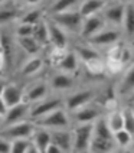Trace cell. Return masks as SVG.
Here are the masks:
<instances>
[{
  "mask_svg": "<svg viewBox=\"0 0 134 153\" xmlns=\"http://www.w3.org/2000/svg\"><path fill=\"white\" fill-rule=\"evenodd\" d=\"M128 105H131V107H133V110H134V104H128Z\"/></svg>",
  "mask_w": 134,
  "mask_h": 153,
  "instance_id": "cell-53",
  "label": "cell"
},
{
  "mask_svg": "<svg viewBox=\"0 0 134 153\" xmlns=\"http://www.w3.org/2000/svg\"><path fill=\"white\" fill-rule=\"evenodd\" d=\"M105 120H107V124L111 128V131H118L121 128H124V120H123V110L121 107H117L114 110L105 113Z\"/></svg>",
  "mask_w": 134,
  "mask_h": 153,
  "instance_id": "cell-30",
  "label": "cell"
},
{
  "mask_svg": "<svg viewBox=\"0 0 134 153\" xmlns=\"http://www.w3.org/2000/svg\"><path fill=\"white\" fill-rule=\"evenodd\" d=\"M30 142L41 153H45V150L48 149V146L52 143V140H50V130L36 126L33 134L30 137Z\"/></svg>",
  "mask_w": 134,
  "mask_h": 153,
  "instance_id": "cell-23",
  "label": "cell"
},
{
  "mask_svg": "<svg viewBox=\"0 0 134 153\" xmlns=\"http://www.w3.org/2000/svg\"><path fill=\"white\" fill-rule=\"evenodd\" d=\"M43 0H20V4L25 6V9L29 7H39Z\"/></svg>",
  "mask_w": 134,
  "mask_h": 153,
  "instance_id": "cell-38",
  "label": "cell"
},
{
  "mask_svg": "<svg viewBox=\"0 0 134 153\" xmlns=\"http://www.w3.org/2000/svg\"><path fill=\"white\" fill-rule=\"evenodd\" d=\"M105 3L102 0H82L81 4L78 6V12L82 17H88L92 15H98L102 12Z\"/></svg>",
  "mask_w": 134,
  "mask_h": 153,
  "instance_id": "cell-28",
  "label": "cell"
},
{
  "mask_svg": "<svg viewBox=\"0 0 134 153\" xmlns=\"http://www.w3.org/2000/svg\"><path fill=\"white\" fill-rule=\"evenodd\" d=\"M48 17L53 23H56L61 29H64L69 36H74L75 35L76 38H78L79 30H81V26H82V20H84V17L81 16V13L78 12V9L61 12V13H56V15H50Z\"/></svg>",
  "mask_w": 134,
  "mask_h": 153,
  "instance_id": "cell-2",
  "label": "cell"
},
{
  "mask_svg": "<svg viewBox=\"0 0 134 153\" xmlns=\"http://www.w3.org/2000/svg\"><path fill=\"white\" fill-rule=\"evenodd\" d=\"M16 45L19 46V49L22 52H25L26 55L29 56H35V55H39L41 51L43 48L39 43L35 41L32 36H26V38H15Z\"/></svg>",
  "mask_w": 134,
  "mask_h": 153,
  "instance_id": "cell-26",
  "label": "cell"
},
{
  "mask_svg": "<svg viewBox=\"0 0 134 153\" xmlns=\"http://www.w3.org/2000/svg\"><path fill=\"white\" fill-rule=\"evenodd\" d=\"M10 145L12 142L0 136V153H10Z\"/></svg>",
  "mask_w": 134,
  "mask_h": 153,
  "instance_id": "cell-37",
  "label": "cell"
},
{
  "mask_svg": "<svg viewBox=\"0 0 134 153\" xmlns=\"http://www.w3.org/2000/svg\"><path fill=\"white\" fill-rule=\"evenodd\" d=\"M35 128H36L35 123L27 119L23 121H19V123H13V124L0 127V136L10 142L19 140V139H30Z\"/></svg>",
  "mask_w": 134,
  "mask_h": 153,
  "instance_id": "cell-7",
  "label": "cell"
},
{
  "mask_svg": "<svg viewBox=\"0 0 134 153\" xmlns=\"http://www.w3.org/2000/svg\"><path fill=\"white\" fill-rule=\"evenodd\" d=\"M32 30H33V26L27 25V23H22V22H16L15 23V30H13V36L15 38L32 36Z\"/></svg>",
  "mask_w": 134,
  "mask_h": 153,
  "instance_id": "cell-36",
  "label": "cell"
},
{
  "mask_svg": "<svg viewBox=\"0 0 134 153\" xmlns=\"http://www.w3.org/2000/svg\"><path fill=\"white\" fill-rule=\"evenodd\" d=\"M82 0H53L49 4V7L46 9V16L50 15H56L61 12H67V10H74L78 9Z\"/></svg>",
  "mask_w": 134,
  "mask_h": 153,
  "instance_id": "cell-25",
  "label": "cell"
},
{
  "mask_svg": "<svg viewBox=\"0 0 134 153\" xmlns=\"http://www.w3.org/2000/svg\"><path fill=\"white\" fill-rule=\"evenodd\" d=\"M121 30L124 35V41L134 39V3H127L124 9V17L121 23Z\"/></svg>",
  "mask_w": 134,
  "mask_h": 153,
  "instance_id": "cell-22",
  "label": "cell"
},
{
  "mask_svg": "<svg viewBox=\"0 0 134 153\" xmlns=\"http://www.w3.org/2000/svg\"><path fill=\"white\" fill-rule=\"evenodd\" d=\"M133 3H134V0H133Z\"/></svg>",
  "mask_w": 134,
  "mask_h": 153,
  "instance_id": "cell-54",
  "label": "cell"
},
{
  "mask_svg": "<svg viewBox=\"0 0 134 153\" xmlns=\"http://www.w3.org/2000/svg\"><path fill=\"white\" fill-rule=\"evenodd\" d=\"M121 153H134V150L130 149V147H127V149H121Z\"/></svg>",
  "mask_w": 134,
  "mask_h": 153,
  "instance_id": "cell-45",
  "label": "cell"
},
{
  "mask_svg": "<svg viewBox=\"0 0 134 153\" xmlns=\"http://www.w3.org/2000/svg\"><path fill=\"white\" fill-rule=\"evenodd\" d=\"M27 153H41V152H39V150H38V149H36V147H35V146L32 145L30 147H29V150H27Z\"/></svg>",
  "mask_w": 134,
  "mask_h": 153,
  "instance_id": "cell-43",
  "label": "cell"
},
{
  "mask_svg": "<svg viewBox=\"0 0 134 153\" xmlns=\"http://www.w3.org/2000/svg\"><path fill=\"white\" fill-rule=\"evenodd\" d=\"M72 51L75 52L76 56L79 58L81 65L85 64V62H88V61H92V59H97V58H102V56H104V55L101 53V51H98L97 48L91 46L90 43L84 42V41L75 43V45L72 46Z\"/></svg>",
  "mask_w": 134,
  "mask_h": 153,
  "instance_id": "cell-20",
  "label": "cell"
},
{
  "mask_svg": "<svg viewBox=\"0 0 134 153\" xmlns=\"http://www.w3.org/2000/svg\"><path fill=\"white\" fill-rule=\"evenodd\" d=\"M0 74H4V65H3V56L0 52Z\"/></svg>",
  "mask_w": 134,
  "mask_h": 153,
  "instance_id": "cell-42",
  "label": "cell"
},
{
  "mask_svg": "<svg viewBox=\"0 0 134 153\" xmlns=\"http://www.w3.org/2000/svg\"><path fill=\"white\" fill-rule=\"evenodd\" d=\"M105 26H107V23H105V20H104V17H102L101 13L84 17L81 30H79V35H78V39L85 42L90 38H92L95 33H98L100 30H102Z\"/></svg>",
  "mask_w": 134,
  "mask_h": 153,
  "instance_id": "cell-11",
  "label": "cell"
},
{
  "mask_svg": "<svg viewBox=\"0 0 134 153\" xmlns=\"http://www.w3.org/2000/svg\"><path fill=\"white\" fill-rule=\"evenodd\" d=\"M1 123H3V119L0 117V127H1Z\"/></svg>",
  "mask_w": 134,
  "mask_h": 153,
  "instance_id": "cell-52",
  "label": "cell"
},
{
  "mask_svg": "<svg viewBox=\"0 0 134 153\" xmlns=\"http://www.w3.org/2000/svg\"><path fill=\"white\" fill-rule=\"evenodd\" d=\"M121 110H123L124 128H126L130 134L134 136V110H133V107L128 105V104H124V105L121 107Z\"/></svg>",
  "mask_w": 134,
  "mask_h": 153,
  "instance_id": "cell-34",
  "label": "cell"
},
{
  "mask_svg": "<svg viewBox=\"0 0 134 153\" xmlns=\"http://www.w3.org/2000/svg\"><path fill=\"white\" fill-rule=\"evenodd\" d=\"M115 149L118 147L114 143V139H102V137L92 136L88 153H113Z\"/></svg>",
  "mask_w": 134,
  "mask_h": 153,
  "instance_id": "cell-24",
  "label": "cell"
},
{
  "mask_svg": "<svg viewBox=\"0 0 134 153\" xmlns=\"http://www.w3.org/2000/svg\"><path fill=\"white\" fill-rule=\"evenodd\" d=\"M124 9H126V4L120 3V1H111V3H107L101 15L104 17L107 26H113V27H118L121 29V23H123V17H124Z\"/></svg>",
  "mask_w": 134,
  "mask_h": 153,
  "instance_id": "cell-12",
  "label": "cell"
},
{
  "mask_svg": "<svg viewBox=\"0 0 134 153\" xmlns=\"http://www.w3.org/2000/svg\"><path fill=\"white\" fill-rule=\"evenodd\" d=\"M32 38H33L42 48L49 46V32H48V25H46V17L33 26Z\"/></svg>",
  "mask_w": 134,
  "mask_h": 153,
  "instance_id": "cell-29",
  "label": "cell"
},
{
  "mask_svg": "<svg viewBox=\"0 0 134 153\" xmlns=\"http://www.w3.org/2000/svg\"><path fill=\"white\" fill-rule=\"evenodd\" d=\"M82 67L91 76H101L105 74V59H104V56L88 61V62L82 64Z\"/></svg>",
  "mask_w": 134,
  "mask_h": 153,
  "instance_id": "cell-31",
  "label": "cell"
},
{
  "mask_svg": "<svg viewBox=\"0 0 134 153\" xmlns=\"http://www.w3.org/2000/svg\"><path fill=\"white\" fill-rule=\"evenodd\" d=\"M127 43L130 45V48L133 49V52H134V39H131V41H127Z\"/></svg>",
  "mask_w": 134,
  "mask_h": 153,
  "instance_id": "cell-46",
  "label": "cell"
},
{
  "mask_svg": "<svg viewBox=\"0 0 134 153\" xmlns=\"http://www.w3.org/2000/svg\"><path fill=\"white\" fill-rule=\"evenodd\" d=\"M117 1H120V3H123V4H127V3H131L133 0H117Z\"/></svg>",
  "mask_w": 134,
  "mask_h": 153,
  "instance_id": "cell-47",
  "label": "cell"
},
{
  "mask_svg": "<svg viewBox=\"0 0 134 153\" xmlns=\"http://www.w3.org/2000/svg\"><path fill=\"white\" fill-rule=\"evenodd\" d=\"M115 97L118 100L124 101L128 95H131L134 93V61L127 67L118 78L115 88H114Z\"/></svg>",
  "mask_w": 134,
  "mask_h": 153,
  "instance_id": "cell-10",
  "label": "cell"
},
{
  "mask_svg": "<svg viewBox=\"0 0 134 153\" xmlns=\"http://www.w3.org/2000/svg\"><path fill=\"white\" fill-rule=\"evenodd\" d=\"M4 85H6V82L0 79V97H1V93H3V90H4Z\"/></svg>",
  "mask_w": 134,
  "mask_h": 153,
  "instance_id": "cell-44",
  "label": "cell"
},
{
  "mask_svg": "<svg viewBox=\"0 0 134 153\" xmlns=\"http://www.w3.org/2000/svg\"><path fill=\"white\" fill-rule=\"evenodd\" d=\"M7 105H6V102L3 101V98H1V97H0V117H1V119H3V117H4V114H6V113H7Z\"/></svg>",
  "mask_w": 134,
  "mask_h": 153,
  "instance_id": "cell-39",
  "label": "cell"
},
{
  "mask_svg": "<svg viewBox=\"0 0 134 153\" xmlns=\"http://www.w3.org/2000/svg\"><path fill=\"white\" fill-rule=\"evenodd\" d=\"M124 104H134V93L131 95H128L126 100H124Z\"/></svg>",
  "mask_w": 134,
  "mask_h": 153,
  "instance_id": "cell-41",
  "label": "cell"
},
{
  "mask_svg": "<svg viewBox=\"0 0 134 153\" xmlns=\"http://www.w3.org/2000/svg\"><path fill=\"white\" fill-rule=\"evenodd\" d=\"M124 41V35L123 30L118 27H113V26H105L102 30H100L98 33H95L92 38H90L88 41H85L87 43H90L91 46L97 48L98 51L101 49H108L113 45Z\"/></svg>",
  "mask_w": 134,
  "mask_h": 153,
  "instance_id": "cell-4",
  "label": "cell"
},
{
  "mask_svg": "<svg viewBox=\"0 0 134 153\" xmlns=\"http://www.w3.org/2000/svg\"><path fill=\"white\" fill-rule=\"evenodd\" d=\"M113 153H121V149H115V150H114Z\"/></svg>",
  "mask_w": 134,
  "mask_h": 153,
  "instance_id": "cell-50",
  "label": "cell"
},
{
  "mask_svg": "<svg viewBox=\"0 0 134 153\" xmlns=\"http://www.w3.org/2000/svg\"><path fill=\"white\" fill-rule=\"evenodd\" d=\"M113 139H114V143L118 149H127V147L131 146L133 134H130L126 128H121V130L113 133Z\"/></svg>",
  "mask_w": 134,
  "mask_h": 153,
  "instance_id": "cell-32",
  "label": "cell"
},
{
  "mask_svg": "<svg viewBox=\"0 0 134 153\" xmlns=\"http://www.w3.org/2000/svg\"><path fill=\"white\" fill-rule=\"evenodd\" d=\"M23 10L25 7L16 1L9 0L6 3H3L0 6V27H6L12 23H16L22 16Z\"/></svg>",
  "mask_w": 134,
  "mask_h": 153,
  "instance_id": "cell-13",
  "label": "cell"
},
{
  "mask_svg": "<svg viewBox=\"0 0 134 153\" xmlns=\"http://www.w3.org/2000/svg\"><path fill=\"white\" fill-rule=\"evenodd\" d=\"M32 146L30 139H19L13 140L10 145V153H27L29 147Z\"/></svg>",
  "mask_w": 134,
  "mask_h": 153,
  "instance_id": "cell-35",
  "label": "cell"
},
{
  "mask_svg": "<svg viewBox=\"0 0 134 153\" xmlns=\"http://www.w3.org/2000/svg\"><path fill=\"white\" fill-rule=\"evenodd\" d=\"M74 153H88L94 136V123L92 124H74Z\"/></svg>",
  "mask_w": 134,
  "mask_h": 153,
  "instance_id": "cell-9",
  "label": "cell"
},
{
  "mask_svg": "<svg viewBox=\"0 0 134 153\" xmlns=\"http://www.w3.org/2000/svg\"><path fill=\"white\" fill-rule=\"evenodd\" d=\"M130 149H133V150H134V136H133V142H131V146H130Z\"/></svg>",
  "mask_w": 134,
  "mask_h": 153,
  "instance_id": "cell-49",
  "label": "cell"
},
{
  "mask_svg": "<svg viewBox=\"0 0 134 153\" xmlns=\"http://www.w3.org/2000/svg\"><path fill=\"white\" fill-rule=\"evenodd\" d=\"M46 17V10H43L41 7H29L25 9L20 19L17 22H22V23H27L30 26H35L36 23H39L41 20H43Z\"/></svg>",
  "mask_w": 134,
  "mask_h": 153,
  "instance_id": "cell-27",
  "label": "cell"
},
{
  "mask_svg": "<svg viewBox=\"0 0 134 153\" xmlns=\"http://www.w3.org/2000/svg\"><path fill=\"white\" fill-rule=\"evenodd\" d=\"M102 1H104V3L107 4V3H111V1H115V0H102Z\"/></svg>",
  "mask_w": 134,
  "mask_h": 153,
  "instance_id": "cell-48",
  "label": "cell"
},
{
  "mask_svg": "<svg viewBox=\"0 0 134 153\" xmlns=\"http://www.w3.org/2000/svg\"><path fill=\"white\" fill-rule=\"evenodd\" d=\"M50 93L49 84L48 79H38L33 81L30 85L25 87V95H23V101H26L27 104H33V102L43 100L45 97H48Z\"/></svg>",
  "mask_w": 134,
  "mask_h": 153,
  "instance_id": "cell-14",
  "label": "cell"
},
{
  "mask_svg": "<svg viewBox=\"0 0 134 153\" xmlns=\"http://www.w3.org/2000/svg\"><path fill=\"white\" fill-rule=\"evenodd\" d=\"M48 84H49L50 93L65 95L67 93L72 91L74 88L78 87V81H76V75H71V74H67V72H62V71L56 69L49 76Z\"/></svg>",
  "mask_w": 134,
  "mask_h": 153,
  "instance_id": "cell-8",
  "label": "cell"
},
{
  "mask_svg": "<svg viewBox=\"0 0 134 153\" xmlns=\"http://www.w3.org/2000/svg\"><path fill=\"white\" fill-rule=\"evenodd\" d=\"M6 1H9V0H0V6H1L3 3H6Z\"/></svg>",
  "mask_w": 134,
  "mask_h": 153,
  "instance_id": "cell-51",
  "label": "cell"
},
{
  "mask_svg": "<svg viewBox=\"0 0 134 153\" xmlns=\"http://www.w3.org/2000/svg\"><path fill=\"white\" fill-rule=\"evenodd\" d=\"M46 25L49 32V46L55 49H68L69 48V35L61 29L56 23H53L49 17L46 16Z\"/></svg>",
  "mask_w": 134,
  "mask_h": 153,
  "instance_id": "cell-15",
  "label": "cell"
},
{
  "mask_svg": "<svg viewBox=\"0 0 134 153\" xmlns=\"http://www.w3.org/2000/svg\"><path fill=\"white\" fill-rule=\"evenodd\" d=\"M105 113L107 111L100 101H94L91 104H87L84 107L69 113V117L72 121V126L74 124H92L100 117L105 116Z\"/></svg>",
  "mask_w": 134,
  "mask_h": 153,
  "instance_id": "cell-5",
  "label": "cell"
},
{
  "mask_svg": "<svg viewBox=\"0 0 134 153\" xmlns=\"http://www.w3.org/2000/svg\"><path fill=\"white\" fill-rule=\"evenodd\" d=\"M45 153H64V152L59 149L58 146H55V145H52V143H50V145L48 146V149L45 150Z\"/></svg>",
  "mask_w": 134,
  "mask_h": 153,
  "instance_id": "cell-40",
  "label": "cell"
},
{
  "mask_svg": "<svg viewBox=\"0 0 134 153\" xmlns=\"http://www.w3.org/2000/svg\"><path fill=\"white\" fill-rule=\"evenodd\" d=\"M23 95H25V87L12 82V84L4 85V90L1 93V98L6 102L7 107H13V105L23 101Z\"/></svg>",
  "mask_w": 134,
  "mask_h": 153,
  "instance_id": "cell-19",
  "label": "cell"
},
{
  "mask_svg": "<svg viewBox=\"0 0 134 153\" xmlns=\"http://www.w3.org/2000/svg\"><path fill=\"white\" fill-rule=\"evenodd\" d=\"M52 145L58 146L64 153H74V136L72 127L62 130H50Z\"/></svg>",
  "mask_w": 134,
  "mask_h": 153,
  "instance_id": "cell-16",
  "label": "cell"
},
{
  "mask_svg": "<svg viewBox=\"0 0 134 153\" xmlns=\"http://www.w3.org/2000/svg\"><path fill=\"white\" fill-rule=\"evenodd\" d=\"M29 107H30V104H27L26 101L19 102V104L13 105V107H9L7 113L3 117L1 127L3 126H9V124H13V123L23 121V120H27L29 119Z\"/></svg>",
  "mask_w": 134,
  "mask_h": 153,
  "instance_id": "cell-18",
  "label": "cell"
},
{
  "mask_svg": "<svg viewBox=\"0 0 134 153\" xmlns=\"http://www.w3.org/2000/svg\"><path fill=\"white\" fill-rule=\"evenodd\" d=\"M81 61L76 56V53L72 51V48L69 46L67 49V52L64 53V56L61 58V61L56 65V69L58 71H62V72H67V74H71V75H78V72L81 71Z\"/></svg>",
  "mask_w": 134,
  "mask_h": 153,
  "instance_id": "cell-17",
  "label": "cell"
},
{
  "mask_svg": "<svg viewBox=\"0 0 134 153\" xmlns=\"http://www.w3.org/2000/svg\"><path fill=\"white\" fill-rule=\"evenodd\" d=\"M101 94H102V88L97 84L76 87L72 91H69L64 95V107L68 113H72V111L78 110L87 104L98 101Z\"/></svg>",
  "mask_w": 134,
  "mask_h": 153,
  "instance_id": "cell-1",
  "label": "cell"
},
{
  "mask_svg": "<svg viewBox=\"0 0 134 153\" xmlns=\"http://www.w3.org/2000/svg\"><path fill=\"white\" fill-rule=\"evenodd\" d=\"M94 136L102 139H113V131L107 124L105 116H102L94 123Z\"/></svg>",
  "mask_w": 134,
  "mask_h": 153,
  "instance_id": "cell-33",
  "label": "cell"
},
{
  "mask_svg": "<svg viewBox=\"0 0 134 153\" xmlns=\"http://www.w3.org/2000/svg\"><path fill=\"white\" fill-rule=\"evenodd\" d=\"M45 61L41 55H35V56H29L27 59L20 65L19 68V74L25 78H32V76L38 75L42 71Z\"/></svg>",
  "mask_w": 134,
  "mask_h": 153,
  "instance_id": "cell-21",
  "label": "cell"
},
{
  "mask_svg": "<svg viewBox=\"0 0 134 153\" xmlns=\"http://www.w3.org/2000/svg\"><path fill=\"white\" fill-rule=\"evenodd\" d=\"M33 123L35 126L48 128V130H62V128L72 127V121H71V117H69V113L65 110V107H61V108L52 111V113L43 116L41 119L35 120Z\"/></svg>",
  "mask_w": 134,
  "mask_h": 153,
  "instance_id": "cell-6",
  "label": "cell"
},
{
  "mask_svg": "<svg viewBox=\"0 0 134 153\" xmlns=\"http://www.w3.org/2000/svg\"><path fill=\"white\" fill-rule=\"evenodd\" d=\"M61 107H64V95L61 94H49L48 97H45L43 100L30 104L29 107V120H35L41 119L43 116L49 114L52 111L58 110Z\"/></svg>",
  "mask_w": 134,
  "mask_h": 153,
  "instance_id": "cell-3",
  "label": "cell"
}]
</instances>
